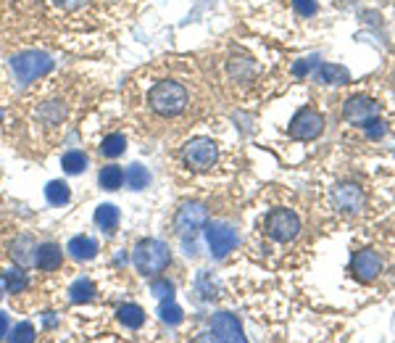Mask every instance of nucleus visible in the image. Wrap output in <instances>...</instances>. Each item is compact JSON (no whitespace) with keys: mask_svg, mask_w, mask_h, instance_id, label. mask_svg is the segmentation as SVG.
I'll list each match as a JSON object with an SVG mask.
<instances>
[{"mask_svg":"<svg viewBox=\"0 0 395 343\" xmlns=\"http://www.w3.org/2000/svg\"><path fill=\"white\" fill-rule=\"evenodd\" d=\"M124 111L143 135H163L198 111L195 82L179 72L177 61L161 58L140 66L124 82Z\"/></svg>","mask_w":395,"mask_h":343,"instance_id":"nucleus-1","label":"nucleus"},{"mask_svg":"<svg viewBox=\"0 0 395 343\" xmlns=\"http://www.w3.org/2000/svg\"><path fill=\"white\" fill-rule=\"evenodd\" d=\"M85 103V79L69 72L50 77L32 88L13 109V132L19 148L45 156L63 140L69 125Z\"/></svg>","mask_w":395,"mask_h":343,"instance_id":"nucleus-2","label":"nucleus"},{"mask_svg":"<svg viewBox=\"0 0 395 343\" xmlns=\"http://www.w3.org/2000/svg\"><path fill=\"white\" fill-rule=\"evenodd\" d=\"M132 262L140 275L145 278H156L159 272L169 267L172 262V251L163 241H156V238H145L135 246V254H132Z\"/></svg>","mask_w":395,"mask_h":343,"instance_id":"nucleus-3","label":"nucleus"},{"mask_svg":"<svg viewBox=\"0 0 395 343\" xmlns=\"http://www.w3.org/2000/svg\"><path fill=\"white\" fill-rule=\"evenodd\" d=\"M219 161V145L211 138H193L182 145V164L193 172H209Z\"/></svg>","mask_w":395,"mask_h":343,"instance_id":"nucleus-4","label":"nucleus"},{"mask_svg":"<svg viewBox=\"0 0 395 343\" xmlns=\"http://www.w3.org/2000/svg\"><path fill=\"white\" fill-rule=\"evenodd\" d=\"M266 232L277 243H290L300 232V216L290 209H277L266 216Z\"/></svg>","mask_w":395,"mask_h":343,"instance_id":"nucleus-5","label":"nucleus"},{"mask_svg":"<svg viewBox=\"0 0 395 343\" xmlns=\"http://www.w3.org/2000/svg\"><path fill=\"white\" fill-rule=\"evenodd\" d=\"M324 132V116L314 109H300L290 125V135L296 140H314Z\"/></svg>","mask_w":395,"mask_h":343,"instance_id":"nucleus-6","label":"nucleus"},{"mask_svg":"<svg viewBox=\"0 0 395 343\" xmlns=\"http://www.w3.org/2000/svg\"><path fill=\"white\" fill-rule=\"evenodd\" d=\"M206 241H209L211 254L216 256V259H224L237 246V235L229 225L211 222V225H206Z\"/></svg>","mask_w":395,"mask_h":343,"instance_id":"nucleus-7","label":"nucleus"},{"mask_svg":"<svg viewBox=\"0 0 395 343\" xmlns=\"http://www.w3.org/2000/svg\"><path fill=\"white\" fill-rule=\"evenodd\" d=\"M16 64V72H19V79H22V85H32L35 79H40V77L48 72L50 66H53V61H48L42 53H22V58H16L13 61Z\"/></svg>","mask_w":395,"mask_h":343,"instance_id":"nucleus-8","label":"nucleus"},{"mask_svg":"<svg viewBox=\"0 0 395 343\" xmlns=\"http://www.w3.org/2000/svg\"><path fill=\"white\" fill-rule=\"evenodd\" d=\"M332 204L337 212H346V214H358L361 206H364V191L353 185V182H343L332 191Z\"/></svg>","mask_w":395,"mask_h":343,"instance_id":"nucleus-9","label":"nucleus"},{"mask_svg":"<svg viewBox=\"0 0 395 343\" xmlns=\"http://www.w3.org/2000/svg\"><path fill=\"white\" fill-rule=\"evenodd\" d=\"M174 225H177V232H179L182 238H187V235L193 238L198 230L206 225V209H203L200 204L182 206V209H179V214H177V222H174Z\"/></svg>","mask_w":395,"mask_h":343,"instance_id":"nucleus-10","label":"nucleus"},{"mask_svg":"<svg viewBox=\"0 0 395 343\" xmlns=\"http://www.w3.org/2000/svg\"><path fill=\"white\" fill-rule=\"evenodd\" d=\"M95 3H98V0H42V6H45L50 13L63 16V19H69V22L79 19L82 13L92 11Z\"/></svg>","mask_w":395,"mask_h":343,"instance_id":"nucleus-11","label":"nucleus"},{"mask_svg":"<svg viewBox=\"0 0 395 343\" xmlns=\"http://www.w3.org/2000/svg\"><path fill=\"white\" fill-rule=\"evenodd\" d=\"M380 272H382V259L374 254L371 248L366 251H358L353 256V275H356L361 282H371V280L380 278Z\"/></svg>","mask_w":395,"mask_h":343,"instance_id":"nucleus-12","label":"nucleus"},{"mask_svg":"<svg viewBox=\"0 0 395 343\" xmlns=\"http://www.w3.org/2000/svg\"><path fill=\"white\" fill-rule=\"evenodd\" d=\"M211 338L213 341H245L243 328L232 314H216L211 319Z\"/></svg>","mask_w":395,"mask_h":343,"instance_id":"nucleus-13","label":"nucleus"},{"mask_svg":"<svg viewBox=\"0 0 395 343\" xmlns=\"http://www.w3.org/2000/svg\"><path fill=\"white\" fill-rule=\"evenodd\" d=\"M343 114H346V119L356 122V125H364L366 119L377 116V103L371 101V98H366V95H356V98H350L346 103Z\"/></svg>","mask_w":395,"mask_h":343,"instance_id":"nucleus-14","label":"nucleus"},{"mask_svg":"<svg viewBox=\"0 0 395 343\" xmlns=\"http://www.w3.org/2000/svg\"><path fill=\"white\" fill-rule=\"evenodd\" d=\"M35 264L42 272H56L63 264V251L56 243H42V246L35 248Z\"/></svg>","mask_w":395,"mask_h":343,"instance_id":"nucleus-15","label":"nucleus"},{"mask_svg":"<svg viewBox=\"0 0 395 343\" xmlns=\"http://www.w3.org/2000/svg\"><path fill=\"white\" fill-rule=\"evenodd\" d=\"M227 74H229V79L237 82V85H248V82H253V77H256V64H253L248 56H235V58L227 61Z\"/></svg>","mask_w":395,"mask_h":343,"instance_id":"nucleus-16","label":"nucleus"},{"mask_svg":"<svg viewBox=\"0 0 395 343\" xmlns=\"http://www.w3.org/2000/svg\"><path fill=\"white\" fill-rule=\"evenodd\" d=\"M66 251L76 262H90V259H95V254H98V243L92 241L90 235H76V238L69 241Z\"/></svg>","mask_w":395,"mask_h":343,"instance_id":"nucleus-17","label":"nucleus"},{"mask_svg":"<svg viewBox=\"0 0 395 343\" xmlns=\"http://www.w3.org/2000/svg\"><path fill=\"white\" fill-rule=\"evenodd\" d=\"M316 77H319V82H324V85H346V82H350L348 69L337 64H321Z\"/></svg>","mask_w":395,"mask_h":343,"instance_id":"nucleus-18","label":"nucleus"},{"mask_svg":"<svg viewBox=\"0 0 395 343\" xmlns=\"http://www.w3.org/2000/svg\"><path fill=\"white\" fill-rule=\"evenodd\" d=\"M98 185L103 188V191H119L124 185V169L116 164H108L100 169L98 175Z\"/></svg>","mask_w":395,"mask_h":343,"instance_id":"nucleus-19","label":"nucleus"},{"mask_svg":"<svg viewBox=\"0 0 395 343\" xmlns=\"http://www.w3.org/2000/svg\"><path fill=\"white\" fill-rule=\"evenodd\" d=\"M3 291L6 293H22L26 288V272L24 267H13L3 272Z\"/></svg>","mask_w":395,"mask_h":343,"instance_id":"nucleus-20","label":"nucleus"},{"mask_svg":"<svg viewBox=\"0 0 395 343\" xmlns=\"http://www.w3.org/2000/svg\"><path fill=\"white\" fill-rule=\"evenodd\" d=\"M95 225H98L103 232H113L116 225H119V209L111 204L98 206V212H95Z\"/></svg>","mask_w":395,"mask_h":343,"instance_id":"nucleus-21","label":"nucleus"},{"mask_svg":"<svg viewBox=\"0 0 395 343\" xmlns=\"http://www.w3.org/2000/svg\"><path fill=\"white\" fill-rule=\"evenodd\" d=\"M124 182H127V188H132V191H143V188H148V182H150L148 169H145L143 164H132L127 172H124Z\"/></svg>","mask_w":395,"mask_h":343,"instance_id":"nucleus-22","label":"nucleus"},{"mask_svg":"<svg viewBox=\"0 0 395 343\" xmlns=\"http://www.w3.org/2000/svg\"><path fill=\"white\" fill-rule=\"evenodd\" d=\"M119 319H122V325H127L129 330H140L145 325V312L137 304H127L119 309Z\"/></svg>","mask_w":395,"mask_h":343,"instance_id":"nucleus-23","label":"nucleus"},{"mask_svg":"<svg viewBox=\"0 0 395 343\" xmlns=\"http://www.w3.org/2000/svg\"><path fill=\"white\" fill-rule=\"evenodd\" d=\"M61 166L66 175H79V172H85L87 169V156L85 151H66L61 156Z\"/></svg>","mask_w":395,"mask_h":343,"instance_id":"nucleus-24","label":"nucleus"},{"mask_svg":"<svg viewBox=\"0 0 395 343\" xmlns=\"http://www.w3.org/2000/svg\"><path fill=\"white\" fill-rule=\"evenodd\" d=\"M124 151H127V138H124L122 132L106 135V140L100 143V153L108 156V159H116V156H122Z\"/></svg>","mask_w":395,"mask_h":343,"instance_id":"nucleus-25","label":"nucleus"},{"mask_svg":"<svg viewBox=\"0 0 395 343\" xmlns=\"http://www.w3.org/2000/svg\"><path fill=\"white\" fill-rule=\"evenodd\" d=\"M69 185L66 182H61V180H53L48 188H45V198H48V204L53 206H63L66 201H69Z\"/></svg>","mask_w":395,"mask_h":343,"instance_id":"nucleus-26","label":"nucleus"},{"mask_svg":"<svg viewBox=\"0 0 395 343\" xmlns=\"http://www.w3.org/2000/svg\"><path fill=\"white\" fill-rule=\"evenodd\" d=\"M72 301L74 304H82V301H92V296H95V285L90 282V280H79L72 285Z\"/></svg>","mask_w":395,"mask_h":343,"instance_id":"nucleus-27","label":"nucleus"},{"mask_svg":"<svg viewBox=\"0 0 395 343\" xmlns=\"http://www.w3.org/2000/svg\"><path fill=\"white\" fill-rule=\"evenodd\" d=\"M361 127L366 129V135H369L371 140H377V138H382V135H385V122H382V119H377V116L366 119Z\"/></svg>","mask_w":395,"mask_h":343,"instance_id":"nucleus-28","label":"nucleus"},{"mask_svg":"<svg viewBox=\"0 0 395 343\" xmlns=\"http://www.w3.org/2000/svg\"><path fill=\"white\" fill-rule=\"evenodd\" d=\"M293 8H296L298 16L309 19V16L316 13V0H293Z\"/></svg>","mask_w":395,"mask_h":343,"instance_id":"nucleus-29","label":"nucleus"},{"mask_svg":"<svg viewBox=\"0 0 395 343\" xmlns=\"http://www.w3.org/2000/svg\"><path fill=\"white\" fill-rule=\"evenodd\" d=\"M163 319H166V322H179L182 314H179V309H177V306H172V309H169V306H163Z\"/></svg>","mask_w":395,"mask_h":343,"instance_id":"nucleus-30","label":"nucleus"},{"mask_svg":"<svg viewBox=\"0 0 395 343\" xmlns=\"http://www.w3.org/2000/svg\"><path fill=\"white\" fill-rule=\"evenodd\" d=\"M13 338H24V341H29V338H32V328H29V325H24V328H19Z\"/></svg>","mask_w":395,"mask_h":343,"instance_id":"nucleus-31","label":"nucleus"},{"mask_svg":"<svg viewBox=\"0 0 395 343\" xmlns=\"http://www.w3.org/2000/svg\"><path fill=\"white\" fill-rule=\"evenodd\" d=\"M6 330H8V317L0 312V335H6Z\"/></svg>","mask_w":395,"mask_h":343,"instance_id":"nucleus-32","label":"nucleus"},{"mask_svg":"<svg viewBox=\"0 0 395 343\" xmlns=\"http://www.w3.org/2000/svg\"><path fill=\"white\" fill-rule=\"evenodd\" d=\"M306 72H309V64H306V61L296 66V74H306Z\"/></svg>","mask_w":395,"mask_h":343,"instance_id":"nucleus-33","label":"nucleus"},{"mask_svg":"<svg viewBox=\"0 0 395 343\" xmlns=\"http://www.w3.org/2000/svg\"><path fill=\"white\" fill-rule=\"evenodd\" d=\"M0 122H3V111H0Z\"/></svg>","mask_w":395,"mask_h":343,"instance_id":"nucleus-34","label":"nucleus"}]
</instances>
